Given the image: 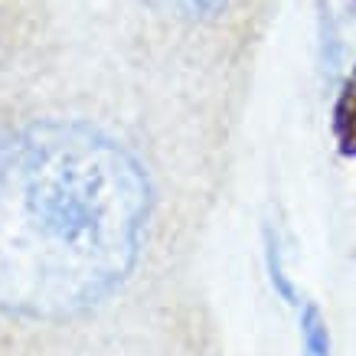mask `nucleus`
<instances>
[{
	"label": "nucleus",
	"instance_id": "obj_3",
	"mask_svg": "<svg viewBox=\"0 0 356 356\" xmlns=\"http://www.w3.org/2000/svg\"><path fill=\"white\" fill-rule=\"evenodd\" d=\"M301 346L304 356H334V343H330V330H327L324 317L314 304H304L301 314Z\"/></svg>",
	"mask_w": 356,
	"mask_h": 356
},
{
	"label": "nucleus",
	"instance_id": "obj_1",
	"mask_svg": "<svg viewBox=\"0 0 356 356\" xmlns=\"http://www.w3.org/2000/svg\"><path fill=\"white\" fill-rule=\"evenodd\" d=\"M200 170L88 111L0 138V321L49 356H140L177 321L161 291L196 213Z\"/></svg>",
	"mask_w": 356,
	"mask_h": 356
},
{
	"label": "nucleus",
	"instance_id": "obj_4",
	"mask_svg": "<svg viewBox=\"0 0 356 356\" xmlns=\"http://www.w3.org/2000/svg\"><path fill=\"white\" fill-rule=\"evenodd\" d=\"M140 356H196V330L167 327L163 337L157 340V346H154V353H140Z\"/></svg>",
	"mask_w": 356,
	"mask_h": 356
},
{
	"label": "nucleus",
	"instance_id": "obj_2",
	"mask_svg": "<svg viewBox=\"0 0 356 356\" xmlns=\"http://www.w3.org/2000/svg\"><path fill=\"white\" fill-rule=\"evenodd\" d=\"M229 0H144V7L173 26H209L219 20V13L226 10Z\"/></svg>",
	"mask_w": 356,
	"mask_h": 356
}]
</instances>
